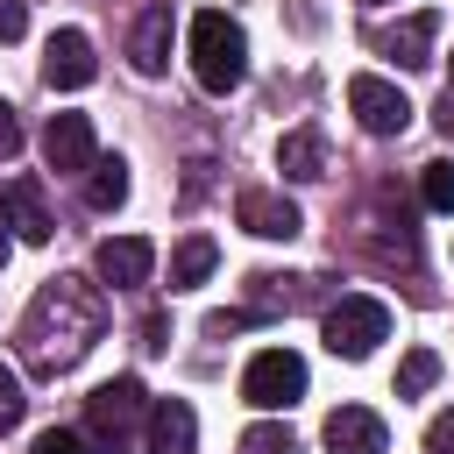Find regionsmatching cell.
I'll use <instances>...</instances> for the list:
<instances>
[{
	"label": "cell",
	"mask_w": 454,
	"mask_h": 454,
	"mask_svg": "<svg viewBox=\"0 0 454 454\" xmlns=\"http://www.w3.org/2000/svg\"><path fill=\"white\" fill-rule=\"evenodd\" d=\"M419 199H426L433 213H454V163H426V170H419Z\"/></svg>",
	"instance_id": "cell-20"
},
{
	"label": "cell",
	"mask_w": 454,
	"mask_h": 454,
	"mask_svg": "<svg viewBox=\"0 0 454 454\" xmlns=\"http://www.w3.org/2000/svg\"><path fill=\"white\" fill-rule=\"evenodd\" d=\"M213 262H220L213 234H184V241L170 248V291H192V284H206V277H213Z\"/></svg>",
	"instance_id": "cell-17"
},
{
	"label": "cell",
	"mask_w": 454,
	"mask_h": 454,
	"mask_svg": "<svg viewBox=\"0 0 454 454\" xmlns=\"http://www.w3.org/2000/svg\"><path fill=\"white\" fill-rule=\"evenodd\" d=\"M241 397H248L255 411H291V404L305 397V362H298L291 348H262V355L241 369Z\"/></svg>",
	"instance_id": "cell-5"
},
{
	"label": "cell",
	"mask_w": 454,
	"mask_h": 454,
	"mask_svg": "<svg viewBox=\"0 0 454 454\" xmlns=\"http://www.w3.org/2000/svg\"><path fill=\"white\" fill-rule=\"evenodd\" d=\"M7 255H14V234H7V220H0V270H7Z\"/></svg>",
	"instance_id": "cell-28"
},
{
	"label": "cell",
	"mask_w": 454,
	"mask_h": 454,
	"mask_svg": "<svg viewBox=\"0 0 454 454\" xmlns=\"http://www.w3.org/2000/svg\"><path fill=\"white\" fill-rule=\"evenodd\" d=\"M369 7H383V0H369Z\"/></svg>",
	"instance_id": "cell-30"
},
{
	"label": "cell",
	"mask_w": 454,
	"mask_h": 454,
	"mask_svg": "<svg viewBox=\"0 0 454 454\" xmlns=\"http://www.w3.org/2000/svg\"><path fill=\"white\" fill-rule=\"evenodd\" d=\"M234 220H241L255 241H291V234L305 227V213H298L284 192H241V199H234Z\"/></svg>",
	"instance_id": "cell-10"
},
{
	"label": "cell",
	"mask_w": 454,
	"mask_h": 454,
	"mask_svg": "<svg viewBox=\"0 0 454 454\" xmlns=\"http://www.w3.org/2000/svg\"><path fill=\"white\" fill-rule=\"evenodd\" d=\"M14 149H21V121H14V106L0 99V163H7Z\"/></svg>",
	"instance_id": "cell-26"
},
{
	"label": "cell",
	"mask_w": 454,
	"mask_h": 454,
	"mask_svg": "<svg viewBox=\"0 0 454 454\" xmlns=\"http://www.w3.org/2000/svg\"><path fill=\"white\" fill-rule=\"evenodd\" d=\"M21 28H28V7L21 0H0V43H14Z\"/></svg>",
	"instance_id": "cell-25"
},
{
	"label": "cell",
	"mask_w": 454,
	"mask_h": 454,
	"mask_svg": "<svg viewBox=\"0 0 454 454\" xmlns=\"http://www.w3.org/2000/svg\"><path fill=\"white\" fill-rule=\"evenodd\" d=\"M433 383H440V355H433V348H411L404 369H397V397H419V390H433Z\"/></svg>",
	"instance_id": "cell-19"
},
{
	"label": "cell",
	"mask_w": 454,
	"mask_h": 454,
	"mask_svg": "<svg viewBox=\"0 0 454 454\" xmlns=\"http://www.w3.org/2000/svg\"><path fill=\"white\" fill-rule=\"evenodd\" d=\"M85 199H92V213H114V206L128 199V163H121V156H99L92 177H85Z\"/></svg>",
	"instance_id": "cell-18"
},
{
	"label": "cell",
	"mask_w": 454,
	"mask_h": 454,
	"mask_svg": "<svg viewBox=\"0 0 454 454\" xmlns=\"http://www.w3.org/2000/svg\"><path fill=\"white\" fill-rule=\"evenodd\" d=\"M199 447V419L184 397H156L149 404V454H192Z\"/></svg>",
	"instance_id": "cell-12"
},
{
	"label": "cell",
	"mask_w": 454,
	"mask_h": 454,
	"mask_svg": "<svg viewBox=\"0 0 454 454\" xmlns=\"http://www.w3.org/2000/svg\"><path fill=\"white\" fill-rule=\"evenodd\" d=\"M241 454H298V440H291V426H248Z\"/></svg>",
	"instance_id": "cell-21"
},
{
	"label": "cell",
	"mask_w": 454,
	"mask_h": 454,
	"mask_svg": "<svg viewBox=\"0 0 454 454\" xmlns=\"http://www.w3.org/2000/svg\"><path fill=\"white\" fill-rule=\"evenodd\" d=\"M92 71H99L92 35H85V28H57L50 50H43V78H50V92H78V85H92Z\"/></svg>",
	"instance_id": "cell-8"
},
{
	"label": "cell",
	"mask_w": 454,
	"mask_h": 454,
	"mask_svg": "<svg viewBox=\"0 0 454 454\" xmlns=\"http://www.w3.org/2000/svg\"><path fill=\"white\" fill-rule=\"evenodd\" d=\"M0 199H7V227H14L21 241H50V234H57V220H50V206H43V192H35L28 177H14Z\"/></svg>",
	"instance_id": "cell-15"
},
{
	"label": "cell",
	"mask_w": 454,
	"mask_h": 454,
	"mask_svg": "<svg viewBox=\"0 0 454 454\" xmlns=\"http://www.w3.org/2000/svg\"><path fill=\"white\" fill-rule=\"evenodd\" d=\"M348 114H355L369 135H404V128H411V99H404L390 78H376V71H355V78H348Z\"/></svg>",
	"instance_id": "cell-6"
},
{
	"label": "cell",
	"mask_w": 454,
	"mask_h": 454,
	"mask_svg": "<svg viewBox=\"0 0 454 454\" xmlns=\"http://www.w3.org/2000/svg\"><path fill=\"white\" fill-rule=\"evenodd\" d=\"M192 78H199L213 99H227V92L248 78V35H241L234 14H220V7H199V14H192Z\"/></svg>",
	"instance_id": "cell-2"
},
{
	"label": "cell",
	"mask_w": 454,
	"mask_h": 454,
	"mask_svg": "<svg viewBox=\"0 0 454 454\" xmlns=\"http://www.w3.org/2000/svg\"><path fill=\"white\" fill-rule=\"evenodd\" d=\"M43 163H50L57 177H78V170H92V163H99L92 121H85V114H50V128H43Z\"/></svg>",
	"instance_id": "cell-7"
},
{
	"label": "cell",
	"mask_w": 454,
	"mask_h": 454,
	"mask_svg": "<svg viewBox=\"0 0 454 454\" xmlns=\"http://www.w3.org/2000/svg\"><path fill=\"white\" fill-rule=\"evenodd\" d=\"M426 454H454V411H440V419L426 426Z\"/></svg>",
	"instance_id": "cell-24"
},
{
	"label": "cell",
	"mask_w": 454,
	"mask_h": 454,
	"mask_svg": "<svg viewBox=\"0 0 454 454\" xmlns=\"http://www.w3.org/2000/svg\"><path fill=\"white\" fill-rule=\"evenodd\" d=\"M277 170H284L291 184L326 177V142H319V128H291V135L277 142Z\"/></svg>",
	"instance_id": "cell-14"
},
{
	"label": "cell",
	"mask_w": 454,
	"mask_h": 454,
	"mask_svg": "<svg viewBox=\"0 0 454 454\" xmlns=\"http://www.w3.org/2000/svg\"><path fill=\"white\" fill-rule=\"evenodd\" d=\"M447 92H454V71H447Z\"/></svg>",
	"instance_id": "cell-29"
},
{
	"label": "cell",
	"mask_w": 454,
	"mask_h": 454,
	"mask_svg": "<svg viewBox=\"0 0 454 454\" xmlns=\"http://www.w3.org/2000/svg\"><path fill=\"white\" fill-rule=\"evenodd\" d=\"M135 419H149V397H142V376H114L85 397V454H128V433Z\"/></svg>",
	"instance_id": "cell-3"
},
{
	"label": "cell",
	"mask_w": 454,
	"mask_h": 454,
	"mask_svg": "<svg viewBox=\"0 0 454 454\" xmlns=\"http://www.w3.org/2000/svg\"><path fill=\"white\" fill-rule=\"evenodd\" d=\"M92 270H99V284H114V291H135V284H149L156 248H149L142 234H114V241L92 248Z\"/></svg>",
	"instance_id": "cell-9"
},
{
	"label": "cell",
	"mask_w": 454,
	"mask_h": 454,
	"mask_svg": "<svg viewBox=\"0 0 454 454\" xmlns=\"http://www.w3.org/2000/svg\"><path fill=\"white\" fill-rule=\"evenodd\" d=\"M163 333H170V319H163V312H149V319H142V348H170Z\"/></svg>",
	"instance_id": "cell-27"
},
{
	"label": "cell",
	"mask_w": 454,
	"mask_h": 454,
	"mask_svg": "<svg viewBox=\"0 0 454 454\" xmlns=\"http://www.w3.org/2000/svg\"><path fill=\"white\" fill-rule=\"evenodd\" d=\"M21 411H28V397H21V376L0 362V433H7V426H21Z\"/></svg>",
	"instance_id": "cell-22"
},
{
	"label": "cell",
	"mask_w": 454,
	"mask_h": 454,
	"mask_svg": "<svg viewBox=\"0 0 454 454\" xmlns=\"http://www.w3.org/2000/svg\"><path fill=\"white\" fill-rule=\"evenodd\" d=\"M99 333H106V305L85 277H50L21 312V355L43 376H64L71 362H85Z\"/></svg>",
	"instance_id": "cell-1"
},
{
	"label": "cell",
	"mask_w": 454,
	"mask_h": 454,
	"mask_svg": "<svg viewBox=\"0 0 454 454\" xmlns=\"http://www.w3.org/2000/svg\"><path fill=\"white\" fill-rule=\"evenodd\" d=\"M433 35H440V14H411V21H397V28L383 35V50L419 71V64H433Z\"/></svg>",
	"instance_id": "cell-16"
},
{
	"label": "cell",
	"mask_w": 454,
	"mask_h": 454,
	"mask_svg": "<svg viewBox=\"0 0 454 454\" xmlns=\"http://www.w3.org/2000/svg\"><path fill=\"white\" fill-rule=\"evenodd\" d=\"M128 57H135V71H142V78H156V71L170 64V7H163V0L135 14V35H128Z\"/></svg>",
	"instance_id": "cell-13"
},
{
	"label": "cell",
	"mask_w": 454,
	"mask_h": 454,
	"mask_svg": "<svg viewBox=\"0 0 454 454\" xmlns=\"http://www.w3.org/2000/svg\"><path fill=\"white\" fill-rule=\"evenodd\" d=\"M376 340H390V305H383V298H340V305L326 312V348H333L340 362L376 355Z\"/></svg>",
	"instance_id": "cell-4"
},
{
	"label": "cell",
	"mask_w": 454,
	"mask_h": 454,
	"mask_svg": "<svg viewBox=\"0 0 454 454\" xmlns=\"http://www.w3.org/2000/svg\"><path fill=\"white\" fill-rule=\"evenodd\" d=\"M28 454H85V440L78 433H64V426H50V433H35V447Z\"/></svg>",
	"instance_id": "cell-23"
},
{
	"label": "cell",
	"mask_w": 454,
	"mask_h": 454,
	"mask_svg": "<svg viewBox=\"0 0 454 454\" xmlns=\"http://www.w3.org/2000/svg\"><path fill=\"white\" fill-rule=\"evenodd\" d=\"M383 447H390V433H383V419H376V411L340 404V411L326 419V454H383Z\"/></svg>",
	"instance_id": "cell-11"
}]
</instances>
